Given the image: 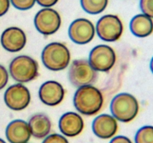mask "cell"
I'll return each instance as SVG.
<instances>
[{"label":"cell","mask_w":153,"mask_h":143,"mask_svg":"<svg viewBox=\"0 0 153 143\" xmlns=\"http://www.w3.org/2000/svg\"><path fill=\"white\" fill-rule=\"evenodd\" d=\"M36 1L42 7H50L55 5L58 2V0H36Z\"/></svg>","instance_id":"26"},{"label":"cell","mask_w":153,"mask_h":143,"mask_svg":"<svg viewBox=\"0 0 153 143\" xmlns=\"http://www.w3.org/2000/svg\"><path fill=\"white\" fill-rule=\"evenodd\" d=\"M108 0H81L82 9L90 14H99L105 10Z\"/></svg>","instance_id":"18"},{"label":"cell","mask_w":153,"mask_h":143,"mask_svg":"<svg viewBox=\"0 0 153 143\" xmlns=\"http://www.w3.org/2000/svg\"><path fill=\"white\" fill-rule=\"evenodd\" d=\"M130 30L137 37H146L153 32V20L146 14H137L130 22Z\"/></svg>","instance_id":"17"},{"label":"cell","mask_w":153,"mask_h":143,"mask_svg":"<svg viewBox=\"0 0 153 143\" xmlns=\"http://www.w3.org/2000/svg\"><path fill=\"white\" fill-rule=\"evenodd\" d=\"M10 7V0H0V16L5 14Z\"/></svg>","instance_id":"24"},{"label":"cell","mask_w":153,"mask_h":143,"mask_svg":"<svg viewBox=\"0 0 153 143\" xmlns=\"http://www.w3.org/2000/svg\"><path fill=\"white\" fill-rule=\"evenodd\" d=\"M28 124L31 134L37 139H43L47 136L52 128L50 119L43 113L33 115L29 119Z\"/></svg>","instance_id":"16"},{"label":"cell","mask_w":153,"mask_h":143,"mask_svg":"<svg viewBox=\"0 0 153 143\" xmlns=\"http://www.w3.org/2000/svg\"><path fill=\"white\" fill-rule=\"evenodd\" d=\"M9 72L13 80L19 83H27L38 75L37 61L27 55H19L10 62Z\"/></svg>","instance_id":"4"},{"label":"cell","mask_w":153,"mask_h":143,"mask_svg":"<svg viewBox=\"0 0 153 143\" xmlns=\"http://www.w3.org/2000/svg\"><path fill=\"white\" fill-rule=\"evenodd\" d=\"M65 91L62 85L55 80H49L41 85L39 89V98L44 104L56 106L63 101Z\"/></svg>","instance_id":"11"},{"label":"cell","mask_w":153,"mask_h":143,"mask_svg":"<svg viewBox=\"0 0 153 143\" xmlns=\"http://www.w3.org/2000/svg\"><path fill=\"white\" fill-rule=\"evenodd\" d=\"M140 7L143 14L153 18V0H140Z\"/></svg>","instance_id":"21"},{"label":"cell","mask_w":153,"mask_h":143,"mask_svg":"<svg viewBox=\"0 0 153 143\" xmlns=\"http://www.w3.org/2000/svg\"><path fill=\"white\" fill-rule=\"evenodd\" d=\"M1 43L2 47L7 52H19L26 44V36L20 28L10 27L4 30L1 34Z\"/></svg>","instance_id":"12"},{"label":"cell","mask_w":153,"mask_h":143,"mask_svg":"<svg viewBox=\"0 0 153 143\" xmlns=\"http://www.w3.org/2000/svg\"><path fill=\"white\" fill-rule=\"evenodd\" d=\"M103 95L101 91L92 85L79 87L73 98L76 110L85 116L98 113L103 105Z\"/></svg>","instance_id":"1"},{"label":"cell","mask_w":153,"mask_h":143,"mask_svg":"<svg viewBox=\"0 0 153 143\" xmlns=\"http://www.w3.org/2000/svg\"><path fill=\"white\" fill-rule=\"evenodd\" d=\"M94 133L103 139H110L116 134L118 130L117 119L108 114H102L97 116L92 124Z\"/></svg>","instance_id":"13"},{"label":"cell","mask_w":153,"mask_h":143,"mask_svg":"<svg viewBox=\"0 0 153 143\" xmlns=\"http://www.w3.org/2000/svg\"><path fill=\"white\" fill-rule=\"evenodd\" d=\"M88 61L97 72H108L114 66L116 54L110 46L99 45L91 51Z\"/></svg>","instance_id":"7"},{"label":"cell","mask_w":153,"mask_h":143,"mask_svg":"<svg viewBox=\"0 0 153 143\" xmlns=\"http://www.w3.org/2000/svg\"><path fill=\"white\" fill-rule=\"evenodd\" d=\"M71 84L75 87L92 85L98 77L97 72L87 60H76L73 61L68 72Z\"/></svg>","instance_id":"5"},{"label":"cell","mask_w":153,"mask_h":143,"mask_svg":"<svg viewBox=\"0 0 153 143\" xmlns=\"http://www.w3.org/2000/svg\"><path fill=\"white\" fill-rule=\"evenodd\" d=\"M0 143H6V142H5L4 141V140L0 138Z\"/></svg>","instance_id":"28"},{"label":"cell","mask_w":153,"mask_h":143,"mask_svg":"<svg viewBox=\"0 0 153 143\" xmlns=\"http://www.w3.org/2000/svg\"><path fill=\"white\" fill-rule=\"evenodd\" d=\"M34 26L43 35L55 34L60 28L61 19L58 12L54 9L46 7L39 10L34 16Z\"/></svg>","instance_id":"8"},{"label":"cell","mask_w":153,"mask_h":143,"mask_svg":"<svg viewBox=\"0 0 153 143\" xmlns=\"http://www.w3.org/2000/svg\"><path fill=\"white\" fill-rule=\"evenodd\" d=\"M4 100L7 107L19 111L28 107L31 101V95L26 86L22 83H16L6 89Z\"/></svg>","instance_id":"9"},{"label":"cell","mask_w":153,"mask_h":143,"mask_svg":"<svg viewBox=\"0 0 153 143\" xmlns=\"http://www.w3.org/2000/svg\"><path fill=\"white\" fill-rule=\"evenodd\" d=\"M135 143H153V126L146 125L137 131L134 137Z\"/></svg>","instance_id":"19"},{"label":"cell","mask_w":153,"mask_h":143,"mask_svg":"<svg viewBox=\"0 0 153 143\" xmlns=\"http://www.w3.org/2000/svg\"><path fill=\"white\" fill-rule=\"evenodd\" d=\"M112 116L122 122H129L137 116L139 104L134 95L123 92L117 95L111 102Z\"/></svg>","instance_id":"3"},{"label":"cell","mask_w":153,"mask_h":143,"mask_svg":"<svg viewBox=\"0 0 153 143\" xmlns=\"http://www.w3.org/2000/svg\"><path fill=\"white\" fill-rule=\"evenodd\" d=\"M15 8L21 10H26L34 5L36 0H10Z\"/></svg>","instance_id":"20"},{"label":"cell","mask_w":153,"mask_h":143,"mask_svg":"<svg viewBox=\"0 0 153 143\" xmlns=\"http://www.w3.org/2000/svg\"><path fill=\"white\" fill-rule=\"evenodd\" d=\"M28 124L20 119L12 121L7 125L5 136L10 143H26L31 138Z\"/></svg>","instance_id":"15"},{"label":"cell","mask_w":153,"mask_h":143,"mask_svg":"<svg viewBox=\"0 0 153 143\" xmlns=\"http://www.w3.org/2000/svg\"><path fill=\"white\" fill-rule=\"evenodd\" d=\"M8 81V73L3 66L0 65V90L2 89Z\"/></svg>","instance_id":"23"},{"label":"cell","mask_w":153,"mask_h":143,"mask_svg":"<svg viewBox=\"0 0 153 143\" xmlns=\"http://www.w3.org/2000/svg\"><path fill=\"white\" fill-rule=\"evenodd\" d=\"M70 52L67 46L61 43L54 42L48 44L43 49L41 55L43 65L54 72L61 71L68 66Z\"/></svg>","instance_id":"2"},{"label":"cell","mask_w":153,"mask_h":143,"mask_svg":"<svg viewBox=\"0 0 153 143\" xmlns=\"http://www.w3.org/2000/svg\"><path fill=\"white\" fill-rule=\"evenodd\" d=\"M150 69L152 71V72L153 73V57L151 60V62H150Z\"/></svg>","instance_id":"27"},{"label":"cell","mask_w":153,"mask_h":143,"mask_svg":"<svg viewBox=\"0 0 153 143\" xmlns=\"http://www.w3.org/2000/svg\"><path fill=\"white\" fill-rule=\"evenodd\" d=\"M42 143H69V142L64 136L54 133L45 137V139Z\"/></svg>","instance_id":"22"},{"label":"cell","mask_w":153,"mask_h":143,"mask_svg":"<svg viewBox=\"0 0 153 143\" xmlns=\"http://www.w3.org/2000/svg\"><path fill=\"white\" fill-rule=\"evenodd\" d=\"M95 30L94 24L91 21L85 18H80L70 24L68 31L69 37L76 44H87L94 39Z\"/></svg>","instance_id":"10"},{"label":"cell","mask_w":153,"mask_h":143,"mask_svg":"<svg viewBox=\"0 0 153 143\" xmlns=\"http://www.w3.org/2000/svg\"><path fill=\"white\" fill-rule=\"evenodd\" d=\"M26 143H28V142H26Z\"/></svg>","instance_id":"29"},{"label":"cell","mask_w":153,"mask_h":143,"mask_svg":"<svg viewBox=\"0 0 153 143\" xmlns=\"http://www.w3.org/2000/svg\"><path fill=\"white\" fill-rule=\"evenodd\" d=\"M110 143H132V142L128 137L124 136H118L112 139Z\"/></svg>","instance_id":"25"},{"label":"cell","mask_w":153,"mask_h":143,"mask_svg":"<svg viewBox=\"0 0 153 143\" xmlns=\"http://www.w3.org/2000/svg\"><path fill=\"white\" fill-rule=\"evenodd\" d=\"M97 32L103 41H117L122 36L123 25L116 15L107 14L102 16L97 24Z\"/></svg>","instance_id":"6"},{"label":"cell","mask_w":153,"mask_h":143,"mask_svg":"<svg viewBox=\"0 0 153 143\" xmlns=\"http://www.w3.org/2000/svg\"><path fill=\"white\" fill-rule=\"evenodd\" d=\"M59 130L64 136L75 137L79 135L84 129V121L82 116L74 112L64 113L59 119Z\"/></svg>","instance_id":"14"}]
</instances>
